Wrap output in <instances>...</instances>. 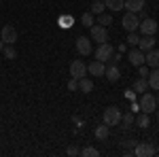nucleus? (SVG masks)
<instances>
[{"mask_svg":"<svg viewBox=\"0 0 159 157\" xmlns=\"http://www.w3.org/2000/svg\"><path fill=\"white\" fill-rule=\"evenodd\" d=\"M125 43H127L129 47H138V43H140V36H138L136 32H127V38H125Z\"/></svg>","mask_w":159,"mask_h":157,"instance_id":"obj_25","label":"nucleus"},{"mask_svg":"<svg viewBox=\"0 0 159 157\" xmlns=\"http://www.w3.org/2000/svg\"><path fill=\"white\" fill-rule=\"evenodd\" d=\"M147 81H148V87H151V89L159 91V68H151Z\"/></svg>","mask_w":159,"mask_h":157,"instance_id":"obj_15","label":"nucleus"},{"mask_svg":"<svg viewBox=\"0 0 159 157\" xmlns=\"http://www.w3.org/2000/svg\"><path fill=\"white\" fill-rule=\"evenodd\" d=\"M134 155L136 157H153V155H157V149L153 145H148V142H140V145L134 146Z\"/></svg>","mask_w":159,"mask_h":157,"instance_id":"obj_8","label":"nucleus"},{"mask_svg":"<svg viewBox=\"0 0 159 157\" xmlns=\"http://www.w3.org/2000/svg\"><path fill=\"white\" fill-rule=\"evenodd\" d=\"M112 55H115V47H112L110 43H102V45H98V49H96V60H100V62L106 64Z\"/></svg>","mask_w":159,"mask_h":157,"instance_id":"obj_4","label":"nucleus"},{"mask_svg":"<svg viewBox=\"0 0 159 157\" xmlns=\"http://www.w3.org/2000/svg\"><path fill=\"white\" fill-rule=\"evenodd\" d=\"M144 64L148 68H159V51L157 49H151L144 53Z\"/></svg>","mask_w":159,"mask_h":157,"instance_id":"obj_12","label":"nucleus"},{"mask_svg":"<svg viewBox=\"0 0 159 157\" xmlns=\"http://www.w3.org/2000/svg\"><path fill=\"white\" fill-rule=\"evenodd\" d=\"M157 121H159V113H157Z\"/></svg>","mask_w":159,"mask_h":157,"instance_id":"obj_38","label":"nucleus"},{"mask_svg":"<svg viewBox=\"0 0 159 157\" xmlns=\"http://www.w3.org/2000/svg\"><path fill=\"white\" fill-rule=\"evenodd\" d=\"M98 24L100 25H108V24H112V17H110L108 13H102V15H98Z\"/></svg>","mask_w":159,"mask_h":157,"instance_id":"obj_29","label":"nucleus"},{"mask_svg":"<svg viewBox=\"0 0 159 157\" xmlns=\"http://www.w3.org/2000/svg\"><path fill=\"white\" fill-rule=\"evenodd\" d=\"M138 104H140V110H142V113H148V115H151L153 110L157 109V98L153 96V94H148V91H144Z\"/></svg>","mask_w":159,"mask_h":157,"instance_id":"obj_2","label":"nucleus"},{"mask_svg":"<svg viewBox=\"0 0 159 157\" xmlns=\"http://www.w3.org/2000/svg\"><path fill=\"white\" fill-rule=\"evenodd\" d=\"M108 134H110V127L106 125V123H102V125L96 127V138H98V140H106Z\"/></svg>","mask_w":159,"mask_h":157,"instance_id":"obj_21","label":"nucleus"},{"mask_svg":"<svg viewBox=\"0 0 159 157\" xmlns=\"http://www.w3.org/2000/svg\"><path fill=\"white\" fill-rule=\"evenodd\" d=\"M91 40H96L98 45L102 43H108V30H106V25H91V34H89Z\"/></svg>","mask_w":159,"mask_h":157,"instance_id":"obj_3","label":"nucleus"},{"mask_svg":"<svg viewBox=\"0 0 159 157\" xmlns=\"http://www.w3.org/2000/svg\"><path fill=\"white\" fill-rule=\"evenodd\" d=\"M123 145H125V146H129V149H134V146H136V140H125Z\"/></svg>","mask_w":159,"mask_h":157,"instance_id":"obj_34","label":"nucleus"},{"mask_svg":"<svg viewBox=\"0 0 159 157\" xmlns=\"http://www.w3.org/2000/svg\"><path fill=\"white\" fill-rule=\"evenodd\" d=\"M0 38L4 40V45H15L17 43V28L11 24H7L2 28V32H0Z\"/></svg>","mask_w":159,"mask_h":157,"instance_id":"obj_7","label":"nucleus"},{"mask_svg":"<svg viewBox=\"0 0 159 157\" xmlns=\"http://www.w3.org/2000/svg\"><path fill=\"white\" fill-rule=\"evenodd\" d=\"M147 89H148V81L144 79V76H138V79L134 81V91L136 94H144Z\"/></svg>","mask_w":159,"mask_h":157,"instance_id":"obj_19","label":"nucleus"},{"mask_svg":"<svg viewBox=\"0 0 159 157\" xmlns=\"http://www.w3.org/2000/svg\"><path fill=\"white\" fill-rule=\"evenodd\" d=\"M87 72L96 74V76H102V74L106 72V64H104V62H100V60L91 62V64H89V66H87Z\"/></svg>","mask_w":159,"mask_h":157,"instance_id":"obj_13","label":"nucleus"},{"mask_svg":"<svg viewBox=\"0 0 159 157\" xmlns=\"http://www.w3.org/2000/svg\"><path fill=\"white\" fill-rule=\"evenodd\" d=\"M106 79H108L110 83H115V81H119V76H121V70H119V66L117 64H112L110 62V66H106Z\"/></svg>","mask_w":159,"mask_h":157,"instance_id":"obj_14","label":"nucleus"},{"mask_svg":"<svg viewBox=\"0 0 159 157\" xmlns=\"http://www.w3.org/2000/svg\"><path fill=\"white\" fill-rule=\"evenodd\" d=\"M60 25L61 28H70L72 25V17L68 15V17H60Z\"/></svg>","mask_w":159,"mask_h":157,"instance_id":"obj_32","label":"nucleus"},{"mask_svg":"<svg viewBox=\"0 0 159 157\" xmlns=\"http://www.w3.org/2000/svg\"><path fill=\"white\" fill-rule=\"evenodd\" d=\"M153 47H155V36H142V38H140V43H138V49L144 51V53L151 51Z\"/></svg>","mask_w":159,"mask_h":157,"instance_id":"obj_17","label":"nucleus"},{"mask_svg":"<svg viewBox=\"0 0 159 157\" xmlns=\"http://www.w3.org/2000/svg\"><path fill=\"white\" fill-rule=\"evenodd\" d=\"M76 51H79V55L87 58V55L91 53V38L79 36V38H76Z\"/></svg>","mask_w":159,"mask_h":157,"instance_id":"obj_11","label":"nucleus"},{"mask_svg":"<svg viewBox=\"0 0 159 157\" xmlns=\"http://www.w3.org/2000/svg\"><path fill=\"white\" fill-rule=\"evenodd\" d=\"M121 25L127 30V32H136L138 30V25H140V19H138V15L132 11H127L125 15H123V19H121Z\"/></svg>","mask_w":159,"mask_h":157,"instance_id":"obj_5","label":"nucleus"},{"mask_svg":"<svg viewBox=\"0 0 159 157\" xmlns=\"http://www.w3.org/2000/svg\"><path fill=\"white\" fill-rule=\"evenodd\" d=\"M144 4H147V0H125V9L132 13H138L144 9Z\"/></svg>","mask_w":159,"mask_h":157,"instance_id":"obj_16","label":"nucleus"},{"mask_svg":"<svg viewBox=\"0 0 159 157\" xmlns=\"http://www.w3.org/2000/svg\"><path fill=\"white\" fill-rule=\"evenodd\" d=\"M102 2H104V0H102Z\"/></svg>","mask_w":159,"mask_h":157,"instance_id":"obj_40","label":"nucleus"},{"mask_svg":"<svg viewBox=\"0 0 159 157\" xmlns=\"http://www.w3.org/2000/svg\"><path fill=\"white\" fill-rule=\"evenodd\" d=\"M121 123H123V127H129V125L134 123V113H127V115H121Z\"/></svg>","mask_w":159,"mask_h":157,"instance_id":"obj_28","label":"nucleus"},{"mask_svg":"<svg viewBox=\"0 0 159 157\" xmlns=\"http://www.w3.org/2000/svg\"><path fill=\"white\" fill-rule=\"evenodd\" d=\"M138 110H140V104H136V102H134V104H132V113H138Z\"/></svg>","mask_w":159,"mask_h":157,"instance_id":"obj_35","label":"nucleus"},{"mask_svg":"<svg viewBox=\"0 0 159 157\" xmlns=\"http://www.w3.org/2000/svg\"><path fill=\"white\" fill-rule=\"evenodd\" d=\"M121 110L117 109V106H108V109L104 110V115H102V121L108 125V127H112V125H119L121 123Z\"/></svg>","mask_w":159,"mask_h":157,"instance_id":"obj_1","label":"nucleus"},{"mask_svg":"<svg viewBox=\"0 0 159 157\" xmlns=\"http://www.w3.org/2000/svg\"><path fill=\"white\" fill-rule=\"evenodd\" d=\"M157 104H159V96H157Z\"/></svg>","mask_w":159,"mask_h":157,"instance_id":"obj_39","label":"nucleus"},{"mask_svg":"<svg viewBox=\"0 0 159 157\" xmlns=\"http://www.w3.org/2000/svg\"><path fill=\"white\" fill-rule=\"evenodd\" d=\"M2 49H4V40L0 38V51H2Z\"/></svg>","mask_w":159,"mask_h":157,"instance_id":"obj_37","label":"nucleus"},{"mask_svg":"<svg viewBox=\"0 0 159 157\" xmlns=\"http://www.w3.org/2000/svg\"><path fill=\"white\" fill-rule=\"evenodd\" d=\"M81 155L83 157H98L100 151L96 149V146H83V149H81Z\"/></svg>","mask_w":159,"mask_h":157,"instance_id":"obj_24","label":"nucleus"},{"mask_svg":"<svg viewBox=\"0 0 159 157\" xmlns=\"http://www.w3.org/2000/svg\"><path fill=\"white\" fill-rule=\"evenodd\" d=\"M2 53H4V58H7V60H13V58L17 55V53H15V47H13V45H4Z\"/></svg>","mask_w":159,"mask_h":157,"instance_id":"obj_27","label":"nucleus"},{"mask_svg":"<svg viewBox=\"0 0 159 157\" xmlns=\"http://www.w3.org/2000/svg\"><path fill=\"white\" fill-rule=\"evenodd\" d=\"M148 72H151V68H148L147 64L138 66V76H144V79H147V76H148Z\"/></svg>","mask_w":159,"mask_h":157,"instance_id":"obj_30","label":"nucleus"},{"mask_svg":"<svg viewBox=\"0 0 159 157\" xmlns=\"http://www.w3.org/2000/svg\"><path fill=\"white\" fill-rule=\"evenodd\" d=\"M81 21H83V25H87V28H91L93 25V13H83V17H81Z\"/></svg>","mask_w":159,"mask_h":157,"instance_id":"obj_26","label":"nucleus"},{"mask_svg":"<svg viewBox=\"0 0 159 157\" xmlns=\"http://www.w3.org/2000/svg\"><path fill=\"white\" fill-rule=\"evenodd\" d=\"M66 153H68V155H70V157H74V155H79L81 151H79V149H76V146H74V145H70V146H68V149H66Z\"/></svg>","mask_w":159,"mask_h":157,"instance_id":"obj_33","label":"nucleus"},{"mask_svg":"<svg viewBox=\"0 0 159 157\" xmlns=\"http://www.w3.org/2000/svg\"><path fill=\"white\" fill-rule=\"evenodd\" d=\"M136 125L138 127H148L151 125V117H148V113H140V115H136Z\"/></svg>","mask_w":159,"mask_h":157,"instance_id":"obj_20","label":"nucleus"},{"mask_svg":"<svg viewBox=\"0 0 159 157\" xmlns=\"http://www.w3.org/2000/svg\"><path fill=\"white\" fill-rule=\"evenodd\" d=\"M87 74V64L83 60H74L72 64H70V76H74V79H83Z\"/></svg>","mask_w":159,"mask_h":157,"instance_id":"obj_9","label":"nucleus"},{"mask_svg":"<svg viewBox=\"0 0 159 157\" xmlns=\"http://www.w3.org/2000/svg\"><path fill=\"white\" fill-rule=\"evenodd\" d=\"M138 32H140V34H144V36H155V34H157V21H155V19H151V17L142 19L140 25H138Z\"/></svg>","mask_w":159,"mask_h":157,"instance_id":"obj_6","label":"nucleus"},{"mask_svg":"<svg viewBox=\"0 0 159 157\" xmlns=\"http://www.w3.org/2000/svg\"><path fill=\"white\" fill-rule=\"evenodd\" d=\"M104 9H106V4H104L102 0H93V4H91L89 13H93V15H102V13H104Z\"/></svg>","mask_w":159,"mask_h":157,"instance_id":"obj_23","label":"nucleus"},{"mask_svg":"<svg viewBox=\"0 0 159 157\" xmlns=\"http://www.w3.org/2000/svg\"><path fill=\"white\" fill-rule=\"evenodd\" d=\"M123 51H127V45L123 43V45H119V53H123Z\"/></svg>","mask_w":159,"mask_h":157,"instance_id":"obj_36","label":"nucleus"},{"mask_svg":"<svg viewBox=\"0 0 159 157\" xmlns=\"http://www.w3.org/2000/svg\"><path fill=\"white\" fill-rule=\"evenodd\" d=\"M127 60H129V64H132L134 68L142 66V64H144V51H140L138 47H132L129 53H127Z\"/></svg>","mask_w":159,"mask_h":157,"instance_id":"obj_10","label":"nucleus"},{"mask_svg":"<svg viewBox=\"0 0 159 157\" xmlns=\"http://www.w3.org/2000/svg\"><path fill=\"white\" fill-rule=\"evenodd\" d=\"M79 89L81 91H85V94H89V91H93V81H89V79H79Z\"/></svg>","mask_w":159,"mask_h":157,"instance_id":"obj_22","label":"nucleus"},{"mask_svg":"<svg viewBox=\"0 0 159 157\" xmlns=\"http://www.w3.org/2000/svg\"><path fill=\"white\" fill-rule=\"evenodd\" d=\"M104 4H106V9H110V11H115V13L125 9V0H104Z\"/></svg>","mask_w":159,"mask_h":157,"instance_id":"obj_18","label":"nucleus"},{"mask_svg":"<svg viewBox=\"0 0 159 157\" xmlns=\"http://www.w3.org/2000/svg\"><path fill=\"white\" fill-rule=\"evenodd\" d=\"M76 89H79V79L70 76V81H68V91H76Z\"/></svg>","mask_w":159,"mask_h":157,"instance_id":"obj_31","label":"nucleus"}]
</instances>
